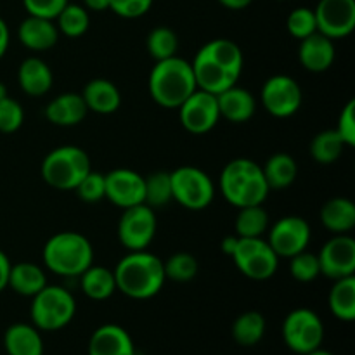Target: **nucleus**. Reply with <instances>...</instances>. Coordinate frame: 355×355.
<instances>
[{"mask_svg":"<svg viewBox=\"0 0 355 355\" xmlns=\"http://www.w3.org/2000/svg\"><path fill=\"white\" fill-rule=\"evenodd\" d=\"M290 274L298 283H312L321 276L318 255L311 252H300L290 259Z\"/></svg>","mask_w":355,"mask_h":355,"instance_id":"38","label":"nucleus"},{"mask_svg":"<svg viewBox=\"0 0 355 355\" xmlns=\"http://www.w3.org/2000/svg\"><path fill=\"white\" fill-rule=\"evenodd\" d=\"M83 2H85V9L94 10V12H103L110 9V0H83Z\"/></svg>","mask_w":355,"mask_h":355,"instance_id":"48","label":"nucleus"},{"mask_svg":"<svg viewBox=\"0 0 355 355\" xmlns=\"http://www.w3.org/2000/svg\"><path fill=\"white\" fill-rule=\"evenodd\" d=\"M55 26L59 33L68 38H78L87 33L90 26V14L85 7L76 6V3H68L64 9L55 17Z\"/></svg>","mask_w":355,"mask_h":355,"instance_id":"34","label":"nucleus"},{"mask_svg":"<svg viewBox=\"0 0 355 355\" xmlns=\"http://www.w3.org/2000/svg\"><path fill=\"white\" fill-rule=\"evenodd\" d=\"M283 340L291 352L305 355L321 349L324 324L311 309H295L283 322Z\"/></svg>","mask_w":355,"mask_h":355,"instance_id":"10","label":"nucleus"},{"mask_svg":"<svg viewBox=\"0 0 355 355\" xmlns=\"http://www.w3.org/2000/svg\"><path fill=\"white\" fill-rule=\"evenodd\" d=\"M17 38L30 51L44 52L58 44L59 30L52 19L28 16L17 28Z\"/></svg>","mask_w":355,"mask_h":355,"instance_id":"21","label":"nucleus"},{"mask_svg":"<svg viewBox=\"0 0 355 355\" xmlns=\"http://www.w3.org/2000/svg\"><path fill=\"white\" fill-rule=\"evenodd\" d=\"M3 97H7V87H6V83L0 82V101H2Z\"/></svg>","mask_w":355,"mask_h":355,"instance_id":"51","label":"nucleus"},{"mask_svg":"<svg viewBox=\"0 0 355 355\" xmlns=\"http://www.w3.org/2000/svg\"><path fill=\"white\" fill-rule=\"evenodd\" d=\"M104 179H106L104 198L110 200L114 207L125 210L144 203V175L139 172L130 168H116L106 173Z\"/></svg>","mask_w":355,"mask_h":355,"instance_id":"17","label":"nucleus"},{"mask_svg":"<svg viewBox=\"0 0 355 355\" xmlns=\"http://www.w3.org/2000/svg\"><path fill=\"white\" fill-rule=\"evenodd\" d=\"M321 224L333 234H349L355 227V205L349 198H333L321 208Z\"/></svg>","mask_w":355,"mask_h":355,"instance_id":"26","label":"nucleus"},{"mask_svg":"<svg viewBox=\"0 0 355 355\" xmlns=\"http://www.w3.org/2000/svg\"><path fill=\"white\" fill-rule=\"evenodd\" d=\"M146 47L155 61H163L177 55L179 51V37L175 31L168 26H158L149 31L146 38Z\"/></svg>","mask_w":355,"mask_h":355,"instance_id":"35","label":"nucleus"},{"mask_svg":"<svg viewBox=\"0 0 355 355\" xmlns=\"http://www.w3.org/2000/svg\"><path fill=\"white\" fill-rule=\"evenodd\" d=\"M172 201V180L170 172H153L144 177V203L155 208L166 207Z\"/></svg>","mask_w":355,"mask_h":355,"instance_id":"36","label":"nucleus"},{"mask_svg":"<svg viewBox=\"0 0 355 355\" xmlns=\"http://www.w3.org/2000/svg\"><path fill=\"white\" fill-rule=\"evenodd\" d=\"M305 355H333L331 352H328V350H322V349H315L312 350V352L305 354Z\"/></svg>","mask_w":355,"mask_h":355,"instance_id":"50","label":"nucleus"},{"mask_svg":"<svg viewBox=\"0 0 355 355\" xmlns=\"http://www.w3.org/2000/svg\"><path fill=\"white\" fill-rule=\"evenodd\" d=\"M69 3V0H23V6L26 9L28 16L44 17L52 19L59 16L62 9Z\"/></svg>","mask_w":355,"mask_h":355,"instance_id":"42","label":"nucleus"},{"mask_svg":"<svg viewBox=\"0 0 355 355\" xmlns=\"http://www.w3.org/2000/svg\"><path fill=\"white\" fill-rule=\"evenodd\" d=\"M232 260L245 277L253 281H267L277 272L279 257L274 253L267 239L239 238L232 252Z\"/></svg>","mask_w":355,"mask_h":355,"instance_id":"9","label":"nucleus"},{"mask_svg":"<svg viewBox=\"0 0 355 355\" xmlns=\"http://www.w3.org/2000/svg\"><path fill=\"white\" fill-rule=\"evenodd\" d=\"M80 286L83 295L90 300L103 302L113 297L116 291V279H114L113 270L101 266H90L85 272L80 276Z\"/></svg>","mask_w":355,"mask_h":355,"instance_id":"29","label":"nucleus"},{"mask_svg":"<svg viewBox=\"0 0 355 355\" xmlns=\"http://www.w3.org/2000/svg\"><path fill=\"white\" fill-rule=\"evenodd\" d=\"M304 92L300 83L288 75H274L266 80L260 92L263 110L276 118H290L302 107Z\"/></svg>","mask_w":355,"mask_h":355,"instance_id":"12","label":"nucleus"},{"mask_svg":"<svg viewBox=\"0 0 355 355\" xmlns=\"http://www.w3.org/2000/svg\"><path fill=\"white\" fill-rule=\"evenodd\" d=\"M75 191L80 200L85 201V203H97V201L104 200V194H106V179H104V173L90 170L80 180Z\"/></svg>","mask_w":355,"mask_h":355,"instance_id":"40","label":"nucleus"},{"mask_svg":"<svg viewBox=\"0 0 355 355\" xmlns=\"http://www.w3.org/2000/svg\"><path fill=\"white\" fill-rule=\"evenodd\" d=\"M263 177L267 180V186L270 191H281L290 187L297 180L298 165L295 158L286 153H276L270 156L262 166Z\"/></svg>","mask_w":355,"mask_h":355,"instance_id":"28","label":"nucleus"},{"mask_svg":"<svg viewBox=\"0 0 355 355\" xmlns=\"http://www.w3.org/2000/svg\"><path fill=\"white\" fill-rule=\"evenodd\" d=\"M153 0H110V10L125 19H135L149 12Z\"/></svg>","mask_w":355,"mask_h":355,"instance_id":"44","label":"nucleus"},{"mask_svg":"<svg viewBox=\"0 0 355 355\" xmlns=\"http://www.w3.org/2000/svg\"><path fill=\"white\" fill-rule=\"evenodd\" d=\"M321 276L336 281L354 276L355 272V239L349 234H335L324 243L318 255Z\"/></svg>","mask_w":355,"mask_h":355,"instance_id":"16","label":"nucleus"},{"mask_svg":"<svg viewBox=\"0 0 355 355\" xmlns=\"http://www.w3.org/2000/svg\"><path fill=\"white\" fill-rule=\"evenodd\" d=\"M177 110L182 127L193 135L208 134L220 121L217 96L207 90H194Z\"/></svg>","mask_w":355,"mask_h":355,"instance_id":"14","label":"nucleus"},{"mask_svg":"<svg viewBox=\"0 0 355 355\" xmlns=\"http://www.w3.org/2000/svg\"><path fill=\"white\" fill-rule=\"evenodd\" d=\"M336 134L343 141L347 148H354L355 146V101L350 99L349 103L343 106L342 113L338 116V123L335 128Z\"/></svg>","mask_w":355,"mask_h":355,"instance_id":"43","label":"nucleus"},{"mask_svg":"<svg viewBox=\"0 0 355 355\" xmlns=\"http://www.w3.org/2000/svg\"><path fill=\"white\" fill-rule=\"evenodd\" d=\"M236 243H238V236H227V238L224 239V243H222V252L225 253V255L231 257L232 252H234L236 248Z\"/></svg>","mask_w":355,"mask_h":355,"instance_id":"49","label":"nucleus"},{"mask_svg":"<svg viewBox=\"0 0 355 355\" xmlns=\"http://www.w3.org/2000/svg\"><path fill=\"white\" fill-rule=\"evenodd\" d=\"M347 146L336 134L335 128L331 130H322L312 139L311 142V156L319 163V165H331V163L338 162L342 156L343 149Z\"/></svg>","mask_w":355,"mask_h":355,"instance_id":"33","label":"nucleus"},{"mask_svg":"<svg viewBox=\"0 0 355 355\" xmlns=\"http://www.w3.org/2000/svg\"><path fill=\"white\" fill-rule=\"evenodd\" d=\"M76 314L75 297L62 286H47L31 297V322L40 331H59Z\"/></svg>","mask_w":355,"mask_h":355,"instance_id":"7","label":"nucleus"},{"mask_svg":"<svg viewBox=\"0 0 355 355\" xmlns=\"http://www.w3.org/2000/svg\"><path fill=\"white\" fill-rule=\"evenodd\" d=\"M113 272L116 290L134 300H149L156 297L166 281L163 260L148 250L128 252Z\"/></svg>","mask_w":355,"mask_h":355,"instance_id":"2","label":"nucleus"},{"mask_svg":"<svg viewBox=\"0 0 355 355\" xmlns=\"http://www.w3.org/2000/svg\"><path fill=\"white\" fill-rule=\"evenodd\" d=\"M92 170L90 156L78 146H59L42 162V179L58 191H75Z\"/></svg>","mask_w":355,"mask_h":355,"instance_id":"6","label":"nucleus"},{"mask_svg":"<svg viewBox=\"0 0 355 355\" xmlns=\"http://www.w3.org/2000/svg\"><path fill=\"white\" fill-rule=\"evenodd\" d=\"M24 121L23 106L12 97H3L0 101V132L2 134H14L21 128Z\"/></svg>","mask_w":355,"mask_h":355,"instance_id":"41","label":"nucleus"},{"mask_svg":"<svg viewBox=\"0 0 355 355\" xmlns=\"http://www.w3.org/2000/svg\"><path fill=\"white\" fill-rule=\"evenodd\" d=\"M45 286H47V276L37 263L19 262L10 267L7 288H10L14 293L21 297H35Z\"/></svg>","mask_w":355,"mask_h":355,"instance_id":"27","label":"nucleus"},{"mask_svg":"<svg viewBox=\"0 0 355 355\" xmlns=\"http://www.w3.org/2000/svg\"><path fill=\"white\" fill-rule=\"evenodd\" d=\"M288 33L297 40H304V38L311 37L312 33L318 31V21H315L314 9L309 7H297L290 12L286 19Z\"/></svg>","mask_w":355,"mask_h":355,"instance_id":"39","label":"nucleus"},{"mask_svg":"<svg viewBox=\"0 0 355 355\" xmlns=\"http://www.w3.org/2000/svg\"><path fill=\"white\" fill-rule=\"evenodd\" d=\"M156 222L155 210L146 203L125 208L118 222V239L128 252L148 250L155 239Z\"/></svg>","mask_w":355,"mask_h":355,"instance_id":"11","label":"nucleus"},{"mask_svg":"<svg viewBox=\"0 0 355 355\" xmlns=\"http://www.w3.org/2000/svg\"><path fill=\"white\" fill-rule=\"evenodd\" d=\"M170 180H172V200H175L186 210H205L214 201V180L198 166H179L170 172Z\"/></svg>","mask_w":355,"mask_h":355,"instance_id":"8","label":"nucleus"},{"mask_svg":"<svg viewBox=\"0 0 355 355\" xmlns=\"http://www.w3.org/2000/svg\"><path fill=\"white\" fill-rule=\"evenodd\" d=\"M218 189L225 201L236 208L263 205L270 193L262 166L248 158H236L222 168Z\"/></svg>","mask_w":355,"mask_h":355,"instance_id":"3","label":"nucleus"},{"mask_svg":"<svg viewBox=\"0 0 355 355\" xmlns=\"http://www.w3.org/2000/svg\"><path fill=\"white\" fill-rule=\"evenodd\" d=\"M3 349L7 355H44L40 329L26 322H16L3 333Z\"/></svg>","mask_w":355,"mask_h":355,"instance_id":"25","label":"nucleus"},{"mask_svg":"<svg viewBox=\"0 0 355 355\" xmlns=\"http://www.w3.org/2000/svg\"><path fill=\"white\" fill-rule=\"evenodd\" d=\"M252 2L253 0H218V3H220L222 7H225V9H231V10L246 9V7H248Z\"/></svg>","mask_w":355,"mask_h":355,"instance_id":"47","label":"nucleus"},{"mask_svg":"<svg viewBox=\"0 0 355 355\" xmlns=\"http://www.w3.org/2000/svg\"><path fill=\"white\" fill-rule=\"evenodd\" d=\"M10 267H12L10 259L2 252V250H0V293H2V291L7 288V284H9Z\"/></svg>","mask_w":355,"mask_h":355,"instance_id":"45","label":"nucleus"},{"mask_svg":"<svg viewBox=\"0 0 355 355\" xmlns=\"http://www.w3.org/2000/svg\"><path fill=\"white\" fill-rule=\"evenodd\" d=\"M10 44V33H9V26H7L6 21L0 17V59L6 55L7 49H9Z\"/></svg>","mask_w":355,"mask_h":355,"instance_id":"46","label":"nucleus"},{"mask_svg":"<svg viewBox=\"0 0 355 355\" xmlns=\"http://www.w3.org/2000/svg\"><path fill=\"white\" fill-rule=\"evenodd\" d=\"M298 59L302 66L311 73L328 71L335 62V45L331 38L315 31L311 37L300 40Z\"/></svg>","mask_w":355,"mask_h":355,"instance_id":"19","label":"nucleus"},{"mask_svg":"<svg viewBox=\"0 0 355 355\" xmlns=\"http://www.w3.org/2000/svg\"><path fill=\"white\" fill-rule=\"evenodd\" d=\"M42 260L55 276L80 277L94 263V246L80 232H58L44 245Z\"/></svg>","mask_w":355,"mask_h":355,"instance_id":"5","label":"nucleus"},{"mask_svg":"<svg viewBox=\"0 0 355 355\" xmlns=\"http://www.w3.org/2000/svg\"><path fill=\"white\" fill-rule=\"evenodd\" d=\"M17 83L26 96L42 97L54 85V75L44 59L26 58L17 68Z\"/></svg>","mask_w":355,"mask_h":355,"instance_id":"22","label":"nucleus"},{"mask_svg":"<svg viewBox=\"0 0 355 355\" xmlns=\"http://www.w3.org/2000/svg\"><path fill=\"white\" fill-rule=\"evenodd\" d=\"M198 89L220 94L238 85L245 68V58L238 44L229 38H214L196 52L191 61Z\"/></svg>","mask_w":355,"mask_h":355,"instance_id":"1","label":"nucleus"},{"mask_svg":"<svg viewBox=\"0 0 355 355\" xmlns=\"http://www.w3.org/2000/svg\"><path fill=\"white\" fill-rule=\"evenodd\" d=\"M314 14L318 31L331 40L349 37L355 30V0H319Z\"/></svg>","mask_w":355,"mask_h":355,"instance_id":"15","label":"nucleus"},{"mask_svg":"<svg viewBox=\"0 0 355 355\" xmlns=\"http://www.w3.org/2000/svg\"><path fill=\"white\" fill-rule=\"evenodd\" d=\"M329 311L340 321L350 322L355 319V276L336 279L329 291Z\"/></svg>","mask_w":355,"mask_h":355,"instance_id":"30","label":"nucleus"},{"mask_svg":"<svg viewBox=\"0 0 355 355\" xmlns=\"http://www.w3.org/2000/svg\"><path fill=\"white\" fill-rule=\"evenodd\" d=\"M89 355H135L132 336L118 324H103L92 333Z\"/></svg>","mask_w":355,"mask_h":355,"instance_id":"18","label":"nucleus"},{"mask_svg":"<svg viewBox=\"0 0 355 355\" xmlns=\"http://www.w3.org/2000/svg\"><path fill=\"white\" fill-rule=\"evenodd\" d=\"M239 214L236 217V232L239 238H262L269 231V214L262 205L238 208Z\"/></svg>","mask_w":355,"mask_h":355,"instance_id":"32","label":"nucleus"},{"mask_svg":"<svg viewBox=\"0 0 355 355\" xmlns=\"http://www.w3.org/2000/svg\"><path fill=\"white\" fill-rule=\"evenodd\" d=\"M148 89L158 106L177 110L194 90H198L193 66L179 55L156 61L149 73Z\"/></svg>","mask_w":355,"mask_h":355,"instance_id":"4","label":"nucleus"},{"mask_svg":"<svg viewBox=\"0 0 355 355\" xmlns=\"http://www.w3.org/2000/svg\"><path fill=\"white\" fill-rule=\"evenodd\" d=\"M83 101L89 111L97 114H113L121 106V92L111 80L94 78L83 87Z\"/></svg>","mask_w":355,"mask_h":355,"instance_id":"24","label":"nucleus"},{"mask_svg":"<svg viewBox=\"0 0 355 355\" xmlns=\"http://www.w3.org/2000/svg\"><path fill=\"white\" fill-rule=\"evenodd\" d=\"M163 267H165V276L166 279L177 281V283H189L196 277L198 269V260L194 259L191 253L179 252L173 253L172 257L163 262Z\"/></svg>","mask_w":355,"mask_h":355,"instance_id":"37","label":"nucleus"},{"mask_svg":"<svg viewBox=\"0 0 355 355\" xmlns=\"http://www.w3.org/2000/svg\"><path fill=\"white\" fill-rule=\"evenodd\" d=\"M89 110L85 106L82 94L64 92L61 96L54 97L45 107V118L52 125L58 127H75L82 123L87 116Z\"/></svg>","mask_w":355,"mask_h":355,"instance_id":"23","label":"nucleus"},{"mask_svg":"<svg viewBox=\"0 0 355 355\" xmlns=\"http://www.w3.org/2000/svg\"><path fill=\"white\" fill-rule=\"evenodd\" d=\"M263 335H266V319L257 311L243 312L232 324V336L241 347L257 345L262 342Z\"/></svg>","mask_w":355,"mask_h":355,"instance_id":"31","label":"nucleus"},{"mask_svg":"<svg viewBox=\"0 0 355 355\" xmlns=\"http://www.w3.org/2000/svg\"><path fill=\"white\" fill-rule=\"evenodd\" d=\"M218 113L231 123H246L257 111V99L250 90L232 85L217 94Z\"/></svg>","mask_w":355,"mask_h":355,"instance_id":"20","label":"nucleus"},{"mask_svg":"<svg viewBox=\"0 0 355 355\" xmlns=\"http://www.w3.org/2000/svg\"><path fill=\"white\" fill-rule=\"evenodd\" d=\"M311 225L304 217L288 215L269 225L267 243L279 259H291L297 253L305 252L311 243Z\"/></svg>","mask_w":355,"mask_h":355,"instance_id":"13","label":"nucleus"}]
</instances>
